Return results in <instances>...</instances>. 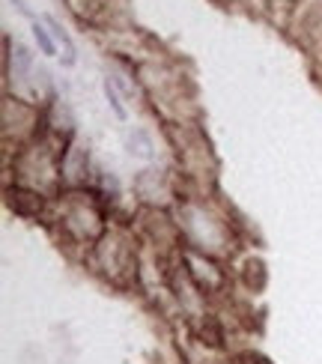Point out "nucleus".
Returning <instances> with one entry per match:
<instances>
[{
  "label": "nucleus",
  "mask_w": 322,
  "mask_h": 364,
  "mask_svg": "<svg viewBox=\"0 0 322 364\" xmlns=\"http://www.w3.org/2000/svg\"><path fill=\"white\" fill-rule=\"evenodd\" d=\"M12 4H15V9H18L21 15H27V18H30V9L24 6V0H12Z\"/></svg>",
  "instance_id": "39448f33"
},
{
  "label": "nucleus",
  "mask_w": 322,
  "mask_h": 364,
  "mask_svg": "<svg viewBox=\"0 0 322 364\" xmlns=\"http://www.w3.org/2000/svg\"><path fill=\"white\" fill-rule=\"evenodd\" d=\"M104 96H107V102H111V108H114V114L119 117V119H126V108L119 105V99H117V93H114V87H111V81L104 84Z\"/></svg>",
  "instance_id": "7ed1b4c3"
},
{
  "label": "nucleus",
  "mask_w": 322,
  "mask_h": 364,
  "mask_svg": "<svg viewBox=\"0 0 322 364\" xmlns=\"http://www.w3.org/2000/svg\"><path fill=\"white\" fill-rule=\"evenodd\" d=\"M15 60H18V72H27L30 69V51L24 48V45L15 48Z\"/></svg>",
  "instance_id": "20e7f679"
},
{
  "label": "nucleus",
  "mask_w": 322,
  "mask_h": 364,
  "mask_svg": "<svg viewBox=\"0 0 322 364\" xmlns=\"http://www.w3.org/2000/svg\"><path fill=\"white\" fill-rule=\"evenodd\" d=\"M33 36H36V42H39V48H42V54H54L57 48H54V39L48 36V30H45L39 21H33Z\"/></svg>",
  "instance_id": "f257e3e1"
},
{
  "label": "nucleus",
  "mask_w": 322,
  "mask_h": 364,
  "mask_svg": "<svg viewBox=\"0 0 322 364\" xmlns=\"http://www.w3.org/2000/svg\"><path fill=\"white\" fill-rule=\"evenodd\" d=\"M45 21H48V27L54 30V36L60 39V42H63L66 45V51H69V57H72V63H75V48H72V39H69V33H66V30L63 27H60L54 18H51V15H48V18H45Z\"/></svg>",
  "instance_id": "f03ea898"
}]
</instances>
